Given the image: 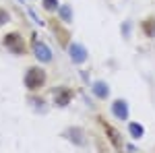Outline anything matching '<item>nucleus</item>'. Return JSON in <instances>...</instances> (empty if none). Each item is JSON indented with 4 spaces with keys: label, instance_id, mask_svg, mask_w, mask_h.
Here are the masks:
<instances>
[{
    "label": "nucleus",
    "instance_id": "1",
    "mask_svg": "<svg viewBox=\"0 0 155 153\" xmlns=\"http://www.w3.org/2000/svg\"><path fill=\"white\" fill-rule=\"evenodd\" d=\"M48 81V72L44 71L41 66H29L23 75V85L27 91H31V93H35L39 91L44 85Z\"/></svg>",
    "mask_w": 155,
    "mask_h": 153
},
{
    "label": "nucleus",
    "instance_id": "2",
    "mask_svg": "<svg viewBox=\"0 0 155 153\" xmlns=\"http://www.w3.org/2000/svg\"><path fill=\"white\" fill-rule=\"evenodd\" d=\"M2 46L6 48V52H11L15 56H23L27 52V46H25V37L19 33V31H8L6 35L2 37Z\"/></svg>",
    "mask_w": 155,
    "mask_h": 153
},
{
    "label": "nucleus",
    "instance_id": "3",
    "mask_svg": "<svg viewBox=\"0 0 155 153\" xmlns=\"http://www.w3.org/2000/svg\"><path fill=\"white\" fill-rule=\"evenodd\" d=\"M52 99H54V106L58 108H66L71 104L72 99V89L71 87H54V91H52Z\"/></svg>",
    "mask_w": 155,
    "mask_h": 153
},
{
    "label": "nucleus",
    "instance_id": "4",
    "mask_svg": "<svg viewBox=\"0 0 155 153\" xmlns=\"http://www.w3.org/2000/svg\"><path fill=\"white\" fill-rule=\"evenodd\" d=\"M31 50H33V54L37 56V60H41V62H50V60H52L50 48L46 46L41 39H37L35 35H33V39H31Z\"/></svg>",
    "mask_w": 155,
    "mask_h": 153
},
{
    "label": "nucleus",
    "instance_id": "5",
    "mask_svg": "<svg viewBox=\"0 0 155 153\" xmlns=\"http://www.w3.org/2000/svg\"><path fill=\"white\" fill-rule=\"evenodd\" d=\"M112 112H114V116L118 118V120H126L128 118V106H126V101L124 99H116L112 104Z\"/></svg>",
    "mask_w": 155,
    "mask_h": 153
},
{
    "label": "nucleus",
    "instance_id": "6",
    "mask_svg": "<svg viewBox=\"0 0 155 153\" xmlns=\"http://www.w3.org/2000/svg\"><path fill=\"white\" fill-rule=\"evenodd\" d=\"M141 31L145 37H155V17H147L145 21H141Z\"/></svg>",
    "mask_w": 155,
    "mask_h": 153
},
{
    "label": "nucleus",
    "instance_id": "7",
    "mask_svg": "<svg viewBox=\"0 0 155 153\" xmlns=\"http://www.w3.org/2000/svg\"><path fill=\"white\" fill-rule=\"evenodd\" d=\"M64 135H66V137H71L68 141H72L74 145H85V135H83V130L79 128V126H72V128H68Z\"/></svg>",
    "mask_w": 155,
    "mask_h": 153
},
{
    "label": "nucleus",
    "instance_id": "8",
    "mask_svg": "<svg viewBox=\"0 0 155 153\" xmlns=\"http://www.w3.org/2000/svg\"><path fill=\"white\" fill-rule=\"evenodd\" d=\"M68 50H71V58L74 60V62H83V60L87 58V52H85V48H83V46H79V44H72Z\"/></svg>",
    "mask_w": 155,
    "mask_h": 153
},
{
    "label": "nucleus",
    "instance_id": "9",
    "mask_svg": "<svg viewBox=\"0 0 155 153\" xmlns=\"http://www.w3.org/2000/svg\"><path fill=\"white\" fill-rule=\"evenodd\" d=\"M93 93H95L99 99H106L107 93H110V89H107V85L104 81H97V83H93Z\"/></svg>",
    "mask_w": 155,
    "mask_h": 153
},
{
    "label": "nucleus",
    "instance_id": "10",
    "mask_svg": "<svg viewBox=\"0 0 155 153\" xmlns=\"http://www.w3.org/2000/svg\"><path fill=\"white\" fill-rule=\"evenodd\" d=\"M128 130H130L132 139H141V137L145 135V128L141 126V124H137V122H130V124H128Z\"/></svg>",
    "mask_w": 155,
    "mask_h": 153
},
{
    "label": "nucleus",
    "instance_id": "11",
    "mask_svg": "<svg viewBox=\"0 0 155 153\" xmlns=\"http://www.w3.org/2000/svg\"><path fill=\"white\" fill-rule=\"evenodd\" d=\"M101 126H104V128L107 130V135H110V141L114 143L116 147H120V135H118V132H116V130L112 128L110 124H106V122H101Z\"/></svg>",
    "mask_w": 155,
    "mask_h": 153
},
{
    "label": "nucleus",
    "instance_id": "12",
    "mask_svg": "<svg viewBox=\"0 0 155 153\" xmlns=\"http://www.w3.org/2000/svg\"><path fill=\"white\" fill-rule=\"evenodd\" d=\"M41 6H44L48 12H54V11H58V8H60L58 0H41Z\"/></svg>",
    "mask_w": 155,
    "mask_h": 153
},
{
    "label": "nucleus",
    "instance_id": "13",
    "mask_svg": "<svg viewBox=\"0 0 155 153\" xmlns=\"http://www.w3.org/2000/svg\"><path fill=\"white\" fill-rule=\"evenodd\" d=\"M6 23H11V12L0 6V25H6Z\"/></svg>",
    "mask_w": 155,
    "mask_h": 153
},
{
    "label": "nucleus",
    "instance_id": "14",
    "mask_svg": "<svg viewBox=\"0 0 155 153\" xmlns=\"http://www.w3.org/2000/svg\"><path fill=\"white\" fill-rule=\"evenodd\" d=\"M58 11H60V15H62V19H64V21H66V23H71V17H72L71 8H68V6H66V4H64V6H60Z\"/></svg>",
    "mask_w": 155,
    "mask_h": 153
}]
</instances>
